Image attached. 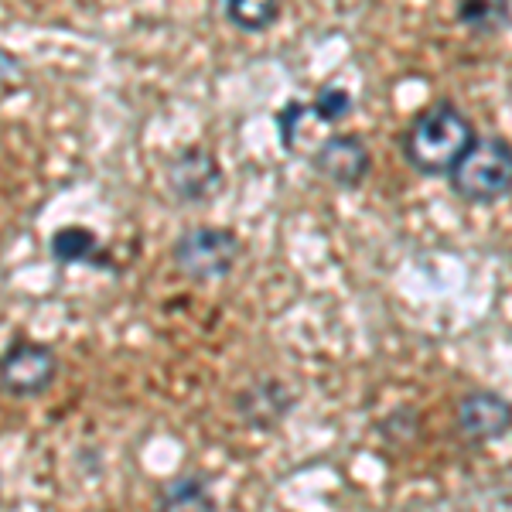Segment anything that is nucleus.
I'll return each instance as SVG.
<instances>
[{"instance_id": "11", "label": "nucleus", "mask_w": 512, "mask_h": 512, "mask_svg": "<svg viewBox=\"0 0 512 512\" xmlns=\"http://www.w3.org/2000/svg\"><path fill=\"white\" fill-rule=\"evenodd\" d=\"M458 21L475 35H495L509 24V0H458Z\"/></svg>"}, {"instance_id": "12", "label": "nucleus", "mask_w": 512, "mask_h": 512, "mask_svg": "<svg viewBox=\"0 0 512 512\" xmlns=\"http://www.w3.org/2000/svg\"><path fill=\"white\" fill-rule=\"evenodd\" d=\"M226 18L243 31H267L277 21V0H222Z\"/></svg>"}, {"instance_id": "7", "label": "nucleus", "mask_w": 512, "mask_h": 512, "mask_svg": "<svg viewBox=\"0 0 512 512\" xmlns=\"http://www.w3.org/2000/svg\"><path fill=\"white\" fill-rule=\"evenodd\" d=\"M458 427L472 441H492L512 427V403L499 393H468L458 403Z\"/></svg>"}, {"instance_id": "4", "label": "nucleus", "mask_w": 512, "mask_h": 512, "mask_svg": "<svg viewBox=\"0 0 512 512\" xmlns=\"http://www.w3.org/2000/svg\"><path fill=\"white\" fill-rule=\"evenodd\" d=\"M59 379V355L52 345L18 338L0 355V390L18 400L41 396Z\"/></svg>"}, {"instance_id": "5", "label": "nucleus", "mask_w": 512, "mask_h": 512, "mask_svg": "<svg viewBox=\"0 0 512 512\" xmlns=\"http://www.w3.org/2000/svg\"><path fill=\"white\" fill-rule=\"evenodd\" d=\"M226 175H222V164L212 151L205 147H185L181 154H175L168 164V188L181 205H205L212 202Z\"/></svg>"}, {"instance_id": "1", "label": "nucleus", "mask_w": 512, "mask_h": 512, "mask_svg": "<svg viewBox=\"0 0 512 512\" xmlns=\"http://www.w3.org/2000/svg\"><path fill=\"white\" fill-rule=\"evenodd\" d=\"M478 140L472 120L448 99L424 106L403 134V158L420 175H451Z\"/></svg>"}, {"instance_id": "13", "label": "nucleus", "mask_w": 512, "mask_h": 512, "mask_svg": "<svg viewBox=\"0 0 512 512\" xmlns=\"http://www.w3.org/2000/svg\"><path fill=\"white\" fill-rule=\"evenodd\" d=\"M308 113H315L321 123H338L352 113V96L342 89H321V96L308 106Z\"/></svg>"}, {"instance_id": "10", "label": "nucleus", "mask_w": 512, "mask_h": 512, "mask_svg": "<svg viewBox=\"0 0 512 512\" xmlns=\"http://www.w3.org/2000/svg\"><path fill=\"white\" fill-rule=\"evenodd\" d=\"M158 512H216V495L205 475H181L158 495Z\"/></svg>"}, {"instance_id": "2", "label": "nucleus", "mask_w": 512, "mask_h": 512, "mask_svg": "<svg viewBox=\"0 0 512 512\" xmlns=\"http://www.w3.org/2000/svg\"><path fill=\"white\" fill-rule=\"evenodd\" d=\"M451 188L468 205H492L512 192V147L502 137H478L451 171Z\"/></svg>"}, {"instance_id": "9", "label": "nucleus", "mask_w": 512, "mask_h": 512, "mask_svg": "<svg viewBox=\"0 0 512 512\" xmlns=\"http://www.w3.org/2000/svg\"><path fill=\"white\" fill-rule=\"evenodd\" d=\"M291 407H294V396L277 379H263V383L239 393V414L246 417L250 427H274L277 420L287 417Z\"/></svg>"}, {"instance_id": "6", "label": "nucleus", "mask_w": 512, "mask_h": 512, "mask_svg": "<svg viewBox=\"0 0 512 512\" xmlns=\"http://www.w3.org/2000/svg\"><path fill=\"white\" fill-rule=\"evenodd\" d=\"M315 171L338 188H359L369 175V147L359 134H332L321 140L315 158Z\"/></svg>"}, {"instance_id": "8", "label": "nucleus", "mask_w": 512, "mask_h": 512, "mask_svg": "<svg viewBox=\"0 0 512 512\" xmlns=\"http://www.w3.org/2000/svg\"><path fill=\"white\" fill-rule=\"evenodd\" d=\"M48 253H52V260L62 263V267H72V263H76V267H96V270H110V274H117L110 253L99 246L96 233L86 226L55 229L52 239H48Z\"/></svg>"}, {"instance_id": "3", "label": "nucleus", "mask_w": 512, "mask_h": 512, "mask_svg": "<svg viewBox=\"0 0 512 512\" xmlns=\"http://www.w3.org/2000/svg\"><path fill=\"white\" fill-rule=\"evenodd\" d=\"M239 253H243V243H239L236 233L222 226H195L188 233L178 236L175 250V267L185 274L188 280H222L229 270L239 263Z\"/></svg>"}]
</instances>
